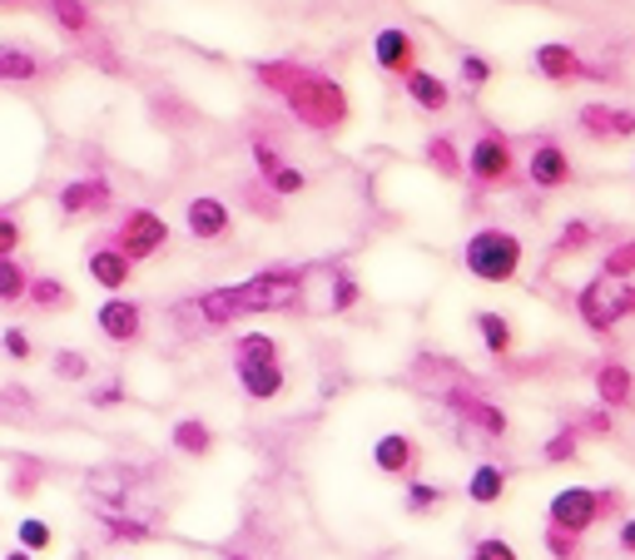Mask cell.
<instances>
[{"label":"cell","mask_w":635,"mask_h":560,"mask_svg":"<svg viewBox=\"0 0 635 560\" xmlns=\"http://www.w3.org/2000/svg\"><path fill=\"white\" fill-rule=\"evenodd\" d=\"M308 293V269H293V263H269V269L248 273L238 283H219V288H204L195 298V313L204 327H234L244 318L259 313H293Z\"/></svg>","instance_id":"1"},{"label":"cell","mask_w":635,"mask_h":560,"mask_svg":"<svg viewBox=\"0 0 635 560\" xmlns=\"http://www.w3.org/2000/svg\"><path fill=\"white\" fill-rule=\"evenodd\" d=\"M254 80L269 95H279L289 105V115L298 124H308L313 134H338L348 124V90L324 70L298 65V60H259Z\"/></svg>","instance_id":"2"},{"label":"cell","mask_w":635,"mask_h":560,"mask_svg":"<svg viewBox=\"0 0 635 560\" xmlns=\"http://www.w3.org/2000/svg\"><path fill=\"white\" fill-rule=\"evenodd\" d=\"M521 259H527V243H521V234H511V228H502V224L477 228V234L462 243V269L472 273L477 283H492V288H502V283H517Z\"/></svg>","instance_id":"3"},{"label":"cell","mask_w":635,"mask_h":560,"mask_svg":"<svg viewBox=\"0 0 635 560\" xmlns=\"http://www.w3.org/2000/svg\"><path fill=\"white\" fill-rule=\"evenodd\" d=\"M576 318H581L591 333H615L625 318H635V283H611V278H586L576 293Z\"/></svg>","instance_id":"4"},{"label":"cell","mask_w":635,"mask_h":560,"mask_svg":"<svg viewBox=\"0 0 635 560\" xmlns=\"http://www.w3.org/2000/svg\"><path fill=\"white\" fill-rule=\"evenodd\" d=\"M442 407L452 412L457 421H467L477 437H486V442H502L506 431H511L506 407H496V402L486 397L477 382H467V378H457V382H447V388H442Z\"/></svg>","instance_id":"5"},{"label":"cell","mask_w":635,"mask_h":560,"mask_svg":"<svg viewBox=\"0 0 635 560\" xmlns=\"http://www.w3.org/2000/svg\"><path fill=\"white\" fill-rule=\"evenodd\" d=\"M109 248H119L130 263H150L164 253V243H169V224H164L154 208H125V218L115 224V234L105 238Z\"/></svg>","instance_id":"6"},{"label":"cell","mask_w":635,"mask_h":560,"mask_svg":"<svg viewBox=\"0 0 635 560\" xmlns=\"http://www.w3.org/2000/svg\"><path fill=\"white\" fill-rule=\"evenodd\" d=\"M601 521H605L601 486H561V491L546 501V526L571 531V536H581V540L591 536Z\"/></svg>","instance_id":"7"},{"label":"cell","mask_w":635,"mask_h":560,"mask_svg":"<svg viewBox=\"0 0 635 560\" xmlns=\"http://www.w3.org/2000/svg\"><path fill=\"white\" fill-rule=\"evenodd\" d=\"M467 174L482 189H506V183L517 179V150H511V140L502 130H482L472 154H467Z\"/></svg>","instance_id":"8"},{"label":"cell","mask_w":635,"mask_h":560,"mask_svg":"<svg viewBox=\"0 0 635 560\" xmlns=\"http://www.w3.org/2000/svg\"><path fill=\"white\" fill-rule=\"evenodd\" d=\"M144 327H150V313L144 302L125 298V293H105V302L95 308V333L105 337L109 347H140Z\"/></svg>","instance_id":"9"},{"label":"cell","mask_w":635,"mask_h":560,"mask_svg":"<svg viewBox=\"0 0 635 560\" xmlns=\"http://www.w3.org/2000/svg\"><path fill=\"white\" fill-rule=\"evenodd\" d=\"M234 382L248 402H279L289 392V367H283V353L259 357V353H244L234 357Z\"/></svg>","instance_id":"10"},{"label":"cell","mask_w":635,"mask_h":560,"mask_svg":"<svg viewBox=\"0 0 635 560\" xmlns=\"http://www.w3.org/2000/svg\"><path fill=\"white\" fill-rule=\"evenodd\" d=\"M55 208H60V218H99L115 208V183L105 174H80V179L60 183Z\"/></svg>","instance_id":"11"},{"label":"cell","mask_w":635,"mask_h":560,"mask_svg":"<svg viewBox=\"0 0 635 560\" xmlns=\"http://www.w3.org/2000/svg\"><path fill=\"white\" fill-rule=\"evenodd\" d=\"M184 234L195 238V243H224L234 234V208L219 194H195L184 204Z\"/></svg>","instance_id":"12"},{"label":"cell","mask_w":635,"mask_h":560,"mask_svg":"<svg viewBox=\"0 0 635 560\" xmlns=\"http://www.w3.org/2000/svg\"><path fill=\"white\" fill-rule=\"evenodd\" d=\"M254 169H259L263 189H269V194H279V199H298L303 189H308V174H303L298 164L283 159L269 140H254Z\"/></svg>","instance_id":"13"},{"label":"cell","mask_w":635,"mask_h":560,"mask_svg":"<svg viewBox=\"0 0 635 560\" xmlns=\"http://www.w3.org/2000/svg\"><path fill=\"white\" fill-rule=\"evenodd\" d=\"M591 388H596V402L611 412H631L635 407V372L621 362V357H601L591 362Z\"/></svg>","instance_id":"14"},{"label":"cell","mask_w":635,"mask_h":560,"mask_svg":"<svg viewBox=\"0 0 635 560\" xmlns=\"http://www.w3.org/2000/svg\"><path fill=\"white\" fill-rule=\"evenodd\" d=\"M576 179V169H571V154L561 150L556 140H537L527 154V183L531 189H566V183Z\"/></svg>","instance_id":"15"},{"label":"cell","mask_w":635,"mask_h":560,"mask_svg":"<svg viewBox=\"0 0 635 560\" xmlns=\"http://www.w3.org/2000/svg\"><path fill=\"white\" fill-rule=\"evenodd\" d=\"M576 124H581V134H586V140H596V144L631 140V134H635V109H615V105L591 99V105H581Z\"/></svg>","instance_id":"16"},{"label":"cell","mask_w":635,"mask_h":560,"mask_svg":"<svg viewBox=\"0 0 635 560\" xmlns=\"http://www.w3.org/2000/svg\"><path fill=\"white\" fill-rule=\"evenodd\" d=\"M85 273H90V283H95V288L125 293V288H130V278H134V263L125 259L119 248H109L105 238H95V243H90V253H85Z\"/></svg>","instance_id":"17"},{"label":"cell","mask_w":635,"mask_h":560,"mask_svg":"<svg viewBox=\"0 0 635 560\" xmlns=\"http://www.w3.org/2000/svg\"><path fill=\"white\" fill-rule=\"evenodd\" d=\"M373 60L383 75H408V70H418V40H412L402 25H383V31L373 35Z\"/></svg>","instance_id":"18"},{"label":"cell","mask_w":635,"mask_h":560,"mask_svg":"<svg viewBox=\"0 0 635 560\" xmlns=\"http://www.w3.org/2000/svg\"><path fill=\"white\" fill-rule=\"evenodd\" d=\"M422 462L418 442H412L408 431H383L373 442V466L377 476H392V481H402V476H412V466Z\"/></svg>","instance_id":"19"},{"label":"cell","mask_w":635,"mask_h":560,"mask_svg":"<svg viewBox=\"0 0 635 560\" xmlns=\"http://www.w3.org/2000/svg\"><path fill=\"white\" fill-rule=\"evenodd\" d=\"M531 70H537L541 80H551V85H571V80H581V75H591L586 70V60L571 45H561V40H546V45H537L531 50Z\"/></svg>","instance_id":"20"},{"label":"cell","mask_w":635,"mask_h":560,"mask_svg":"<svg viewBox=\"0 0 635 560\" xmlns=\"http://www.w3.org/2000/svg\"><path fill=\"white\" fill-rule=\"evenodd\" d=\"M25 308H31V313H40V318L70 313V308H75V288H70L66 278H55V273H35L31 288H25Z\"/></svg>","instance_id":"21"},{"label":"cell","mask_w":635,"mask_h":560,"mask_svg":"<svg viewBox=\"0 0 635 560\" xmlns=\"http://www.w3.org/2000/svg\"><path fill=\"white\" fill-rule=\"evenodd\" d=\"M472 327H477L482 347L496 357V362H506V357L517 353V323H511L506 313H496V308H477V313H472Z\"/></svg>","instance_id":"22"},{"label":"cell","mask_w":635,"mask_h":560,"mask_svg":"<svg viewBox=\"0 0 635 560\" xmlns=\"http://www.w3.org/2000/svg\"><path fill=\"white\" fill-rule=\"evenodd\" d=\"M402 85H408V99L422 109V115H442V109H452V85L442 75H432V70H408L402 75Z\"/></svg>","instance_id":"23"},{"label":"cell","mask_w":635,"mask_h":560,"mask_svg":"<svg viewBox=\"0 0 635 560\" xmlns=\"http://www.w3.org/2000/svg\"><path fill=\"white\" fill-rule=\"evenodd\" d=\"M169 446L179 456H189V462H204V456L214 452V427H209L204 417H179L169 427Z\"/></svg>","instance_id":"24"},{"label":"cell","mask_w":635,"mask_h":560,"mask_svg":"<svg viewBox=\"0 0 635 560\" xmlns=\"http://www.w3.org/2000/svg\"><path fill=\"white\" fill-rule=\"evenodd\" d=\"M45 75V60L31 50V45H0V85H31V80Z\"/></svg>","instance_id":"25"},{"label":"cell","mask_w":635,"mask_h":560,"mask_svg":"<svg viewBox=\"0 0 635 560\" xmlns=\"http://www.w3.org/2000/svg\"><path fill=\"white\" fill-rule=\"evenodd\" d=\"M506 486H511V472L496 466V462H482L472 476H467V501H472V507H496V501L506 496Z\"/></svg>","instance_id":"26"},{"label":"cell","mask_w":635,"mask_h":560,"mask_svg":"<svg viewBox=\"0 0 635 560\" xmlns=\"http://www.w3.org/2000/svg\"><path fill=\"white\" fill-rule=\"evenodd\" d=\"M422 159H427V169L437 174V179H462L467 174V154L457 150L452 134H432V140L422 144Z\"/></svg>","instance_id":"27"},{"label":"cell","mask_w":635,"mask_h":560,"mask_svg":"<svg viewBox=\"0 0 635 560\" xmlns=\"http://www.w3.org/2000/svg\"><path fill=\"white\" fill-rule=\"evenodd\" d=\"M40 5L66 35H90V31H95V11H90V0H40Z\"/></svg>","instance_id":"28"},{"label":"cell","mask_w":635,"mask_h":560,"mask_svg":"<svg viewBox=\"0 0 635 560\" xmlns=\"http://www.w3.org/2000/svg\"><path fill=\"white\" fill-rule=\"evenodd\" d=\"M31 278L35 273L21 263V253H15V259H0V308H21Z\"/></svg>","instance_id":"29"},{"label":"cell","mask_w":635,"mask_h":560,"mask_svg":"<svg viewBox=\"0 0 635 560\" xmlns=\"http://www.w3.org/2000/svg\"><path fill=\"white\" fill-rule=\"evenodd\" d=\"M576 452H581V427H576V421H566V427H556L546 437L541 462H546V466H566V462H576Z\"/></svg>","instance_id":"30"},{"label":"cell","mask_w":635,"mask_h":560,"mask_svg":"<svg viewBox=\"0 0 635 560\" xmlns=\"http://www.w3.org/2000/svg\"><path fill=\"white\" fill-rule=\"evenodd\" d=\"M442 501H447V486L437 481H408V491H402V511L408 516H432Z\"/></svg>","instance_id":"31"},{"label":"cell","mask_w":635,"mask_h":560,"mask_svg":"<svg viewBox=\"0 0 635 560\" xmlns=\"http://www.w3.org/2000/svg\"><path fill=\"white\" fill-rule=\"evenodd\" d=\"M357 302H363V283H357L353 273H343V269H338L333 278H328V313H338V318H343V313H353Z\"/></svg>","instance_id":"32"},{"label":"cell","mask_w":635,"mask_h":560,"mask_svg":"<svg viewBox=\"0 0 635 560\" xmlns=\"http://www.w3.org/2000/svg\"><path fill=\"white\" fill-rule=\"evenodd\" d=\"M591 238H596V228L586 224V218H566V224H561V234H556V243H551V253H556V259L586 253V248H591Z\"/></svg>","instance_id":"33"},{"label":"cell","mask_w":635,"mask_h":560,"mask_svg":"<svg viewBox=\"0 0 635 560\" xmlns=\"http://www.w3.org/2000/svg\"><path fill=\"white\" fill-rule=\"evenodd\" d=\"M601 278H611V283H635V238H625V243L605 248Z\"/></svg>","instance_id":"34"},{"label":"cell","mask_w":635,"mask_h":560,"mask_svg":"<svg viewBox=\"0 0 635 560\" xmlns=\"http://www.w3.org/2000/svg\"><path fill=\"white\" fill-rule=\"evenodd\" d=\"M50 367H55V378H60V382H85L90 372H95V362H90L80 347H55Z\"/></svg>","instance_id":"35"},{"label":"cell","mask_w":635,"mask_h":560,"mask_svg":"<svg viewBox=\"0 0 635 560\" xmlns=\"http://www.w3.org/2000/svg\"><path fill=\"white\" fill-rule=\"evenodd\" d=\"M15 546H21V550H31V556H40V550H50V546H55V531H50V521H40V516H25L21 526H15Z\"/></svg>","instance_id":"36"},{"label":"cell","mask_w":635,"mask_h":560,"mask_svg":"<svg viewBox=\"0 0 635 560\" xmlns=\"http://www.w3.org/2000/svg\"><path fill=\"white\" fill-rule=\"evenodd\" d=\"M244 204H248V214L254 218H269V224H279L283 218V199L279 194H269V189H263V183H244Z\"/></svg>","instance_id":"37"},{"label":"cell","mask_w":635,"mask_h":560,"mask_svg":"<svg viewBox=\"0 0 635 560\" xmlns=\"http://www.w3.org/2000/svg\"><path fill=\"white\" fill-rule=\"evenodd\" d=\"M40 476H45V466L25 456V462L11 466V476H5V491H11V496H35V491H40Z\"/></svg>","instance_id":"38"},{"label":"cell","mask_w":635,"mask_h":560,"mask_svg":"<svg viewBox=\"0 0 635 560\" xmlns=\"http://www.w3.org/2000/svg\"><path fill=\"white\" fill-rule=\"evenodd\" d=\"M541 546H546L551 560H581V536H571V531L546 526L541 531Z\"/></svg>","instance_id":"39"},{"label":"cell","mask_w":635,"mask_h":560,"mask_svg":"<svg viewBox=\"0 0 635 560\" xmlns=\"http://www.w3.org/2000/svg\"><path fill=\"white\" fill-rule=\"evenodd\" d=\"M457 70H462V85H467V90L492 85V75H496V65L486 60V55H477V50H467V55H462V65H457Z\"/></svg>","instance_id":"40"},{"label":"cell","mask_w":635,"mask_h":560,"mask_svg":"<svg viewBox=\"0 0 635 560\" xmlns=\"http://www.w3.org/2000/svg\"><path fill=\"white\" fill-rule=\"evenodd\" d=\"M0 347H5L11 362H31V357H35V343H31V333H25L21 323H11L5 333H0Z\"/></svg>","instance_id":"41"},{"label":"cell","mask_w":635,"mask_h":560,"mask_svg":"<svg viewBox=\"0 0 635 560\" xmlns=\"http://www.w3.org/2000/svg\"><path fill=\"white\" fill-rule=\"evenodd\" d=\"M576 427H581V437H611V431H615V412L596 402L591 412H581V417H576Z\"/></svg>","instance_id":"42"},{"label":"cell","mask_w":635,"mask_h":560,"mask_svg":"<svg viewBox=\"0 0 635 560\" xmlns=\"http://www.w3.org/2000/svg\"><path fill=\"white\" fill-rule=\"evenodd\" d=\"M109 540H154V526H144V521H130V516H109Z\"/></svg>","instance_id":"43"},{"label":"cell","mask_w":635,"mask_h":560,"mask_svg":"<svg viewBox=\"0 0 635 560\" xmlns=\"http://www.w3.org/2000/svg\"><path fill=\"white\" fill-rule=\"evenodd\" d=\"M472 560H521L517 556V546L511 540H502V536H482L472 546Z\"/></svg>","instance_id":"44"},{"label":"cell","mask_w":635,"mask_h":560,"mask_svg":"<svg viewBox=\"0 0 635 560\" xmlns=\"http://www.w3.org/2000/svg\"><path fill=\"white\" fill-rule=\"evenodd\" d=\"M244 353L273 357V353H279V337H269V333H238L234 337V357H244Z\"/></svg>","instance_id":"45"},{"label":"cell","mask_w":635,"mask_h":560,"mask_svg":"<svg viewBox=\"0 0 635 560\" xmlns=\"http://www.w3.org/2000/svg\"><path fill=\"white\" fill-rule=\"evenodd\" d=\"M21 243H25V228H21V218L0 214V259H15V253H21Z\"/></svg>","instance_id":"46"},{"label":"cell","mask_w":635,"mask_h":560,"mask_svg":"<svg viewBox=\"0 0 635 560\" xmlns=\"http://www.w3.org/2000/svg\"><path fill=\"white\" fill-rule=\"evenodd\" d=\"M615 550H621V556H631V560H635V516H625L621 526H615Z\"/></svg>","instance_id":"47"},{"label":"cell","mask_w":635,"mask_h":560,"mask_svg":"<svg viewBox=\"0 0 635 560\" xmlns=\"http://www.w3.org/2000/svg\"><path fill=\"white\" fill-rule=\"evenodd\" d=\"M0 560H35V556H31V550H21V546H15V550H5V556H0Z\"/></svg>","instance_id":"48"},{"label":"cell","mask_w":635,"mask_h":560,"mask_svg":"<svg viewBox=\"0 0 635 560\" xmlns=\"http://www.w3.org/2000/svg\"><path fill=\"white\" fill-rule=\"evenodd\" d=\"M0 5H25V0H0Z\"/></svg>","instance_id":"49"},{"label":"cell","mask_w":635,"mask_h":560,"mask_svg":"<svg viewBox=\"0 0 635 560\" xmlns=\"http://www.w3.org/2000/svg\"><path fill=\"white\" fill-rule=\"evenodd\" d=\"M228 560H248V556H228Z\"/></svg>","instance_id":"50"}]
</instances>
